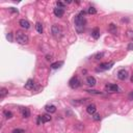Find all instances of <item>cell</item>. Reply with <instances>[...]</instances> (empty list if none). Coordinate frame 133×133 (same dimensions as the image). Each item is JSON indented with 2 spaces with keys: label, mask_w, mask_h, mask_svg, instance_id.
Returning a JSON list of instances; mask_svg holds the SVG:
<instances>
[{
  "label": "cell",
  "mask_w": 133,
  "mask_h": 133,
  "mask_svg": "<svg viewBox=\"0 0 133 133\" xmlns=\"http://www.w3.org/2000/svg\"><path fill=\"white\" fill-rule=\"evenodd\" d=\"M84 15H85V11H80V14H78L74 19L75 27H76V30L78 33H81L84 30V27H85L86 21L85 18H84Z\"/></svg>",
  "instance_id": "cell-1"
},
{
  "label": "cell",
  "mask_w": 133,
  "mask_h": 133,
  "mask_svg": "<svg viewBox=\"0 0 133 133\" xmlns=\"http://www.w3.org/2000/svg\"><path fill=\"white\" fill-rule=\"evenodd\" d=\"M16 41L20 45H26L29 43V37L23 31H17L16 32Z\"/></svg>",
  "instance_id": "cell-2"
},
{
  "label": "cell",
  "mask_w": 133,
  "mask_h": 133,
  "mask_svg": "<svg viewBox=\"0 0 133 133\" xmlns=\"http://www.w3.org/2000/svg\"><path fill=\"white\" fill-rule=\"evenodd\" d=\"M51 32H52V35L55 38H60L62 37V34H64V31H62V28L60 27L59 25H57V24H54V25L52 26L51 28Z\"/></svg>",
  "instance_id": "cell-3"
},
{
  "label": "cell",
  "mask_w": 133,
  "mask_h": 133,
  "mask_svg": "<svg viewBox=\"0 0 133 133\" xmlns=\"http://www.w3.org/2000/svg\"><path fill=\"white\" fill-rule=\"evenodd\" d=\"M69 85H70V87L73 88V89L78 88L79 86L81 85V81H80V79L78 78V76H73L72 77V78L70 79V81H69Z\"/></svg>",
  "instance_id": "cell-4"
},
{
  "label": "cell",
  "mask_w": 133,
  "mask_h": 133,
  "mask_svg": "<svg viewBox=\"0 0 133 133\" xmlns=\"http://www.w3.org/2000/svg\"><path fill=\"white\" fill-rule=\"evenodd\" d=\"M105 89L107 93H117V91H118V86L117 84L108 83L105 85Z\"/></svg>",
  "instance_id": "cell-5"
},
{
  "label": "cell",
  "mask_w": 133,
  "mask_h": 133,
  "mask_svg": "<svg viewBox=\"0 0 133 133\" xmlns=\"http://www.w3.org/2000/svg\"><path fill=\"white\" fill-rule=\"evenodd\" d=\"M113 66V62H103V64H100L99 65V68L97 69V71H106V70L110 69L111 67Z\"/></svg>",
  "instance_id": "cell-6"
},
{
  "label": "cell",
  "mask_w": 133,
  "mask_h": 133,
  "mask_svg": "<svg viewBox=\"0 0 133 133\" xmlns=\"http://www.w3.org/2000/svg\"><path fill=\"white\" fill-rule=\"evenodd\" d=\"M37 87V83L33 79H28L27 82L25 83V88L26 89H29V91H33Z\"/></svg>",
  "instance_id": "cell-7"
},
{
  "label": "cell",
  "mask_w": 133,
  "mask_h": 133,
  "mask_svg": "<svg viewBox=\"0 0 133 133\" xmlns=\"http://www.w3.org/2000/svg\"><path fill=\"white\" fill-rule=\"evenodd\" d=\"M128 76H129V74H128L127 70H125V69H122L118 72V78L120 80H126L128 78Z\"/></svg>",
  "instance_id": "cell-8"
},
{
  "label": "cell",
  "mask_w": 133,
  "mask_h": 133,
  "mask_svg": "<svg viewBox=\"0 0 133 133\" xmlns=\"http://www.w3.org/2000/svg\"><path fill=\"white\" fill-rule=\"evenodd\" d=\"M53 13H54L55 17H57V18H61L62 16H64L65 14V9L64 8H55L54 9H53Z\"/></svg>",
  "instance_id": "cell-9"
},
{
  "label": "cell",
  "mask_w": 133,
  "mask_h": 133,
  "mask_svg": "<svg viewBox=\"0 0 133 133\" xmlns=\"http://www.w3.org/2000/svg\"><path fill=\"white\" fill-rule=\"evenodd\" d=\"M86 111H87V113L89 114H95L96 111H97V107L95 104H89L87 105V107H86Z\"/></svg>",
  "instance_id": "cell-10"
},
{
  "label": "cell",
  "mask_w": 133,
  "mask_h": 133,
  "mask_svg": "<svg viewBox=\"0 0 133 133\" xmlns=\"http://www.w3.org/2000/svg\"><path fill=\"white\" fill-rule=\"evenodd\" d=\"M19 24H20V26L24 29H28V28L30 27V23L28 22L27 20H25V19H21L20 21H19Z\"/></svg>",
  "instance_id": "cell-11"
},
{
  "label": "cell",
  "mask_w": 133,
  "mask_h": 133,
  "mask_svg": "<svg viewBox=\"0 0 133 133\" xmlns=\"http://www.w3.org/2000/svg\"><path fill=\"white\" fill-rule=\"evenodd\" d=\"M86 83H87L89 86H95V85H96V83H97V80H96L95 77H93V76H88L87 78H86Z\"/></svg>",
  "instance_id": "cell-12"
},
{
  "label": "cell",
  "mask_w": 133,
  "mask_h": 133,
  "mask_svg": "<svg viewBox=\"0 0 133 133\" xmlns=\"http://www.w3.org/2000/svg\"><path fill=\"white\" fill-rule=\"evenodd\" d=\"M91 37H93L95 40H98L99 38H100V30H99V28H94L93 31H91Z\"/></svg>",
  "instance_id": "cell-13"
},
{
  "label": "cell",
  "mask_w": 133,
  "mask_h": 133,
  "mask_svg": "<svg viewBox=\"0 0 133 133\" xmlns=\"http://www.w3.org/2000/svg\"><path fill=\"white\" fill-rule=\"evenodd\" d=\"M21 113H22L23 118H29L30 117V110L28 108H21Z\"/></svg>",
  "instance_id": "cell-14"
},
{
  "label": "cell",
  "mask_w": 133,
  "mask_h": 133,
  "mask_svg": "<svg viewBox=\"0 0 133 133\" xmlns=\"http://www.w3.org/2000/svg\"><path fill=\"white\" fill-rule=\"evenodd\" d=\"M45 109H46L47 112H49V113H54L55 111H56V107H55L54 105H46Z\"/></svg>",
  "instance_id": "cell-15"
},
{
  "label": "cell",
  "mask_w": 133,
  "mask_h": 133,
  "mask_svg": "<svg viewBox=\"0 0 133 133\" xmlns=\"http://www.w3.org/2000/svg\"><path fill=\"white\" fill-rule=\"evenodd\" d=\"M108 30L110 31L112 34H117V31H118V28H117V26L114 25V24H112L111 23L110 25H109V28H108Z\"/></svg>",
  "instance_id": "cell-16"
},
{
  "label": "cell",
  "mask_w": 133,
  "mask_h": 133,
  "mask_svg": "<svg viewBox=\"0 0 133 133\" xmlns=\"http://www.w3.org/2000/svg\"><path fill=\"white\" fill-rule=\"evenodd\" d=\"M41 117H42V123H47V122H49V121H51L50 114H43V115H41Z\"/></svg>",
  "instance_id": "cell-17"
},
{
  "label": "cell",
  "mask_w": 133,
  "mask_h": 133,
  "mask_svg": "<svg viewBox=\"0 0 133 133\" xmlns=\"http://www.w3.org/2000/svg\"><path fill=\"white\" fill-rule=\"evenodd\" d=\"M3 115L5 117V118H13V112L11 111H9V110H4L3 111Z\"/></svg>",
  "instance_id": "cell-18"
},
{
  "label": "cell",
  "mask_w": 133,
  "mask_h": 133,
  "mask_svg": "<svg viewBox=\"0 0 133 133\" xmlns=\"http://www.w3.org/2000/svg\"><path fill=\"white\" fill-rule=\"evenodd\" d=\"M35 28H37V31L38 33H43V25L41 22H38L35 24Z\"/></svg>",
  "instance_id": "cell-19"
},
{
  "label": "cell",
  "mask_w": 133,
  "mask_h": 133,
  "mask_svg": "<svg viewBox=\"0 0 133 133\" xmlns=\"http://www.w3.org/2000/svg\"><path fill=\"white\" fill-rule=\"evenodd\" d=\"M62 65H64V61H56V62H54V64L51 65V68L52 69H58V68L60 66H62Z\"/></svg>",
  "instance_id": "cell-20"
},
{
  "label": "cell",
  "mask_w": 133,
  "mask_h": 133,
  "mask_svg": "<svg viewBox=\"0 0 133 133\" xmlns=\"http://www.w3.org/2000/svg\"><path fill=\"white\" fill-rule=\"evenodd\" d=\"M8 94V89L6 88H4V87H2L1 89H0V98H4L6 95Z\"/></svg>",
  "instance_id": "cell-21"
},
{
  "label": "cell",
  "mask_w": 133,
  "mask_h": 133,
  "mask_svg": "<svg viewBox=\"0 0 133 133\" xmlns=\"http://www.w3.org/2000/svg\"><path fill=\"white\" fill-rule=\"evenodd\" d=\"M86 91L89 93V94H91V95H102V93H101V91H96V89H87Z\"/></svg>",
  "instance_id": "cell-22"
},
{
  "label": "cell",
  "mask_w": 133,
  "mask_h": 133,
  "mask_svg": "<svg viewBox=\"0 0 133 133\" xmlns=\"http://www.w3.org/2000/svg\"><path fill=\"white\" fill-rule=\"evenodd\" d=\"M87 13H88V14H91V15H94V14H96V13H97V9L94 8V6H89L88 9H87Z\"/></svg>",
  "instance_id": "cell-23"
},
{
  "label": "cell",
  "mask_w": 133,
  "mask_h": 133,
  "mask_svg": "<svg viewBox=\"0 0 133 133\" xmlns=\"http://www.w3.org/2000/svg\"><path fill=\"white\" fill-rule=\"evenodd\" d=\"M104 56V53L103 52H99V53H97V54H95V56H94V58L95 59H100V58H102V57Z\"/></svg>",
  "instance_id": "cell-24"
},
{
  "label": "cell",
  "mask_w": 133,
  "mask_h": 133,
  "mask_svg": "<svg viewBox=\"0 0 133 133\" xmlns=\"http://www.w3.org/2000/svg\"><path fill=\"white\" fill-rule=\"evenodd\" d=\"M56 5H57V8H65V3H62V2H60V1H57L56 2Z\"/></svg>",
  "instance_id": "cell-25"
},
{
  "label": "cell",
  "mask_w": 133,
  "mask_h": 133,
  "mask_svg": "<svg viewBox=\"0 0 133 133\" xmlns=\"http://www.w3.org/2000/svg\"><path fill=\"white\" fill-rule=\"evenodd\" d=\"M93 118L95 121H100L101 120V117H100V114H98V113H95V114H94V117H93Z\"/></svg>",
  "instance_id": "cell-26"
},
{
  "label": "cell",
  "mask_w": 133,
  "mask_h": 133,
  "mask_svg": "<svg viewBox=\"0 0 133 133\" xmlns=\"http://www.w3.org/2000/svg\"><path fill=\"white\" fill-rule=\"evenodd\" d=\"M13 133H24V130L23 129H15L13 131Z\"/></svg>",
  "instance_id": "cell-27"
},
{
  "label": "cell",
  "mask_w": 133,
  "mask_h": 133,
  "mask_svg": "<svg viewBox=\"0 0 133 133\" xmlns=\"http://www.w3.org/2000/svg\"><path fill=\"white\" fill-rule=\"evenodd\" d=\"M133 49V43H130L129 46H128V50H132Z\"/></svg>",
  "instance_id": "cell-28"
},
{
  "label": "cell",
  "mask_w": 133,
  "mask_h": 133,
  "mask_svg": "<svg viewBox=\"0 0 133 133\" xmlns=\"http://www.w3.org/2000/svg\"><path fill=\"white\" fill-rule=\"evenodd\" d=\"M8 38L9 40V42H11V41H13V38H11V33H8Z\"/></svg>",
  "instance_id": "cell-29"
},
{
  "label": "cell",
  "mask_w": 133,
  "mask_h": 133,
  "mask_svg": "<svg viewBox=\"0 0 133 133\" xmlns=\"http://www.w3.org/2000/svg\"><path fill=\"white\" fill-rule=\"evenodd\" d=\"M129 98H130V99H133V91L129 95Z\"/></svg>",
  "instance_id": "cell-30"
},
{
  "label": "cell",
  "mask_w": 133,
  "mask_h": 133,
  "mask_svg": "<svg viewBox=\"0 0 133 133\" xmlns=\"http://www.w3.org/2000/svg\"><path fill=\"white\" fill-rule=\"evenodd\" d=\"M131 82H133V75L131 76Z\"/></svg>",
  "instance_id": "cell-31"
}]
</instances>
